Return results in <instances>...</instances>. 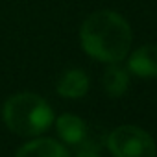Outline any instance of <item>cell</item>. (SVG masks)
I'll return each instance as SVG.
<instances>
[{"instance_id": "1", "label": "cell", "mask_w": 157, "mask_h": 157, "mask_svg": "<svg viewBox=\"0 0 157 157\" xmlns=\"http://www.w3.org/2000/svg\"><path fill=\"white\" fill-rule=\"evenodd\" d=\"M80 39L91 57L102 63H120L131 48V28L120 13L100 10L83 21Z\"/></svg>"}, {"instance_id": "2", "label": "cell", "mask_w": 157, "mask_h": 157, "mask_svg": "<svg viewBox=\"0 0 157 157\" xmlns=\"http://www.w3.org/2000/svg\"><path fill=\"white\" fill-rule=\"evenodd\" d=\"M2 118L10 131L21 137H37L54 122V111L48 102L33 93H19L6 100Z\"/></svg>"}, {"instance_id": "3", "label": "cell", "mask_w": 157, "mask_h": 157, "mask_svg": "<svg viewBox=\"0 0 157 157\" xmlns=\"http://www.w3.org/2000/svg\"><path fill=\"white\" fill-rule=\"evenodd\" d=\"M113 157H155L157 146L150 133L137 126H120L107 135Z\"/></svg>"}, {"instance_id": "4", "label": "cell", "mask_w": 157, "mask_h": 157, "mask_svg": "<svg viewBox=\"0 0 157 157\" xmlns=\"http://www.w3.org/2000/svg\"><path fill=\"white\" fill-rule=\"evenodd\" d=\"M128 70L139 78H157V44L137 48L128 59Z\"/></svg>"}, {"instance_id": "5", "label": "cell", "mask_w": 157, "mask_h": 157, "mask_svg": "<svg viewBox=\"0 0 157 157\" xmlns=\"http://www.w3.org/2000/svg\"><path fill=\"white\" fill-rule=\"evenodd\" d=\"M56 129H57L59 139L70 146H80L87 139L85 122L78 115H72V113H65V115L57 117L56 118Z\"/></svg>"}, {"instance_id": "6", "label": "cell", "mask_w": 157, "mask_h": 157, "mask_svg": "<svg viewBox=\"0 0 157 157\" xmlns=\"http://www.w3.org/2000/svg\"><path fill=\"white\" fill-rule=\"evenodd\" d=\"M15 157H68V151L56 139L39 137L22 144Z\"/></svg>"}, {"instance_id": "7", "label": "cell", "mask_w": 157, "mask_h": 157, "mask_svg": "<svg viewBox=\"0 0 157 157\" xmlns=\"http://www.w3.org/2000/svg\"><path fill=\"white\" fill-rule=\"evenodd\" d=\"M89 91V76L82 68L67 70L57 82V94L63 98H82Z\"/></svg>"}, {"instance_id": "8", "label": "cell", "mask_w": 157, "mask_h": 157, "mask_svg": "<svg viewBox=\"0 0 157 157\" xmlns=\"http://www.w3.org/2000/svg\"><path fill=\"white\" fill-rule=\"evenodd\" d=\"M102 83H104V89H105V93L109 96H113V98L122 96L128 91V87H129L128 70L124 67H120L118 63H109V67L104 72Z\"/></svg>"}, {"instance_id": "9", "label": "cell", "mask_w": 157, "mask_h": 157, "mask_svg": "<svg viewBox=\"0 0 157 157\" xmlns=\"http://www.w3.org/2000/svg\"><path fill=\"white\" fill-rule=\"evenodd\" d=\"M76 157H100L93 148H82L80 151L76 153Z\"/></svg>"}]
</instances>
